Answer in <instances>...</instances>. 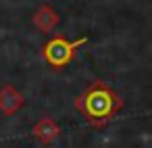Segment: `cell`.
I'll return each instance as SVG.
<instances>
[{
    "instance_id": "obj_1",
    "label": "cell",
    "mask_w": 152,
    "mask_h": 148,
    "mask_svg": "<svg viewBox=\"0 0 152 148\" xmlns=\"http://www.w3.org/2000/svg\"><path fill=\"white\" fill-rule=\"evenodd\" d=\"M75 108L88 121V125L100 129L106 127L115 119V115L123 108V100L108 84L94 79L75 98Z\"/></svg>"
},
{
    "instance_id": "obj_2",
    "label": "cell",
    "mask_w": 152,
    "mask_h": 148,
    "mask_svg": "<svg viewBox=\"0 0 152 148\" xmlns=\"http://www.w3.org/2000/svg\"><path fill=\"white\" fill-rule=\"evenodd\" d=\"M83 44H88V38H86V36H81V38H77V40H73V42H69V40L63 38V36H56V38H52V40H48V42L44 44L42 56H44V61H46L52 69L61 71V69H65V67L73 61L75 50H77L79 46H83Z\"/></svg>"
},
{
    "instance_id": "obj_3",
    "label": "cell",
    "mask_w": 152,
    "mask_h": 148,
    "mask_svg": "<svg viewBox=\"0 0 152 148\" xmlns=\"http://www.w3.org/2000/svg\"><path fill=\"white\" fill-rule=\"evenodd\" d=\"M25 104V98L23 94L15 88V86H4L0 90V113L7 115V117H13L17 111H21Z\"/></svg>"
},
{
    "instance_id": "obj_4",
    "label": "cell",
    "mask_w": 152,
    "mask_h": 148,
    "mask_svg": "<svg viewBox=\"0 0 152 148\" xmlns=\"http://www.w3.org/2000/svg\"><path fill=\"white\" fill-rule=\"evenodd\" d=\"M31 133H34L44 146H50V144L61 136V125H58L54 119L44 117V119H40V121L31 127Z\"/></svg>"
},
{
    "instance_id": "obj_5",
    "label": "cell",
    "mask_w": 152,
    "mask_h": 148,
    "mask_svg": "<svg viewBox=\"0 0 152 148\" xmlns=\"http://www.w3.org/2000/svg\"><path fill=\"white\" fill-rule=\"evenodd\" d=\"M31 21H34V25H36L40 32L50 34V32H52V29L61 23V17H58V13H56L54 9H50L48 4H42V7L34 13Z\"/></svg>"
}]
</instances>
